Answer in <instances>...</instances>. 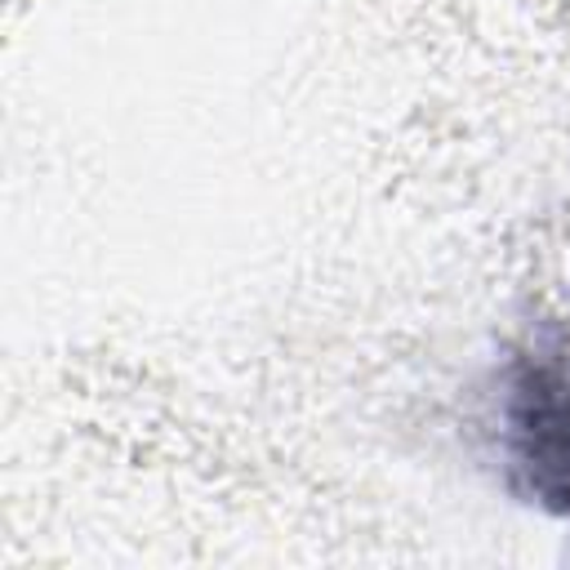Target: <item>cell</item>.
<instances>
[{
  "label": "cell",
  "mask_w": 570,
  "mask_h": 570,
  "mask_svg": "<svg viewBox=\"0 0 570 570\" xmlns=\"http://www.w3.org/2000/svg\"><path fill=\"white\" fill-rule=\"evenodd\" d=\"M494 450L521 503L570 517V325H543L503 361Z\"/></svg>",
  "instance_id": "obj_1"
}]
</instances>
